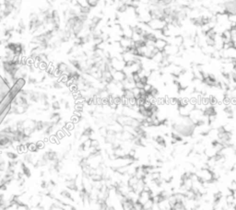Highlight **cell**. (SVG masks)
Wrapping results in <instances>:
<instances>
[{"label": "cell", "instance_id": "1", "mask_svg": "<svg viewBox=\"0 0 236 210\" xmlns=\"http://www.w3.org/2000/svg\"><path fill=\"white\" fill-rule=\"evenodd\" d=\"M148 25L152 31H162L167 23L163 19H151Z\"/></svg>", "mask_w": 236, "mask_h": 210}, {"label": "cell", "instance_id": "2", "mask_svg": "<svg viewBox=\"0 0 236 210\" xmlns=\"http://www.w3.org/2000/svg\"><path fill=\"white\" fill-rule=\"evenodd\" d=\"M110 66L114 70H117V71H123L125 67L127 66V64L124 62L123 58H117V57H113L110 59Z\"/></svg>", "mask_w": 236, "mask_h": 210}, {"label": "cell", "instance_id": "3", "mask_svg": "<svg viewBox=\"0 0 236 210\" xmlns=\"http://www.w3.org/2000/svg\"><path fill=\"white\" fill-rule=\"evenodd\" d=\"M194 109H195V105L189 102L186 105H184V106H179L178 107V113L180 114V116H182V117H188L190 113H191Z\"/></svg>", "mask_w": 236, "mask_h": 210}, {"label": "cell", "instance_id": "4", "mask_svg": "<svg viewBox=\"0 0 236 210\" xmlns=\"http://www.w3.org/2000/svg\"><path fill=\"white\" fill-rule=\"evenodd\" d=\"M119 43L121 47L123 48L124 51H127V50H130L132 48H136L135 46V43L132 41L131 38H127V37H122L121 40L119 41Z\"/></svg>", "mask_w": 236, "mask_h": 210}, {"label": "cell", "instance_id": "5", "mask_svg": "<svg viewBox=\"0 0 236 210\" xmlns=\"http://www.w3.org/2000/svg\"><path fill=\"white\" fill-rule=\"evenodd\" d=\"M110 71L112 73L113 80L114 82H123L125 79L127 78V76H125L124 71H117V70H114L113 68L110 70Z\"/></svg>", "mask_w": 236, "mask_h": 210}, {"label": "cell", "instance_id": "6", "mask_svg": "<svg viewBox=\"0 0 236 210\" xmlns=\"http://www.w3.org/2000/svg\"><path fill=\"white\" fill-rule=\"evenodd\" d=\"M165 56H178L179 54V47L173 45V44H167L163 51Z\"/></svg>", "mask_w": 236, "mask_h": 210}, {"label": "cell", "instance_id": "7", "mask_svg": "<svg viewBox=\"0 0 236 210\" xmlns=\"http://www.w3.org/2000/svg\"><path fill=\"white\" fill-rule=\"evenodd\" d=\"M225 11L229 15H233L236 13V0H230L224 4Z\"/></svg>", "mask_w": 236, "mask_h": 210}, {"label": "cell", "instance_id": "8", "mask_svg": "<svg viewBox=\"0 0 236 210\" xmlns=\"http://www.w3.org/2000/svg\"><path fill=\"white\" fill-rule=\"evenodd\" d=\"M167 44H168V43L165 39H157V40H155V42H154V47H155V49H157L158 51L163 52L165 47L167 46Z\"/></svg>", "mask_w": 236, "mask_h": 210}, {"label": "cell", "instance_id": "9", "mask_svg": "<svg viewBox=\"0 0 236 210\" xmlns=\"http://www.w3.org/2000/svg\"><path fill=\"white\" fill-rule=\"evenodd\" d=\"M151 198V192H147V191H142L141 193L139 194L138 196V202L140 204V205H143L146 203L147 201Z\"/></svg>", "mask_w": 236, "mask_h": 210}, {"label": "cell", "instance_id": "10", "mask_svg": "<svg viewBox=\"0 0 236 210\" xmlns=\"http://www.w3.org/2000/svg\"><path fill=\"white\" fill-rule=\"evenodd\" d=\"M165 54H164V53L163 52H160V51H158V52H156L155 53L153 56H152V57L150 58L152 60V61H154L155 63H157V64H160L162 63V61H163V59L165 58Z\"/></svg>", "mask_w": 236, "mask_h": 210}, {"label": "cell", "instance_id": "11", "mask_svg": "<svg viewBox=\"0 0 236 210\" xmlns=\"http://www.w3.org/2000/svg\"><path fill=\"white\" fill-rule=\"evenodd\" d=\"M134 32V29L131 28L128 25H125V26L122 27V33H123V37H127V38H132V35Z\"/></svg>", "mask_w": 236, "mask_h": 210}, {"label": "cell", "instance_id": "12", "mask_svg": "<svg viewBox=\"0 0 236 210\" xmlns=\"http://www.w3.org/2000/svg\"><path fill=\"white\" fill-rule=\"evenodd\" d=\"M122 83L124 86V89H129V91H132V89L136 87V83L133 81L132 78H127Z\"/></svg>", "mask_w": 236, "mask_h": 210}, {"label": "cell", "instance_id": "13", "mask_svg": "<svg viewBox=\"0 0 236 210\" xmlns=\"http://www.w3.org/2000/svg\"><path fill=\"white\" fill-rule=\"evenodd\" d=\"M204 154L209 159V158H214L216 155L218 154V152L216 151V149L213 148V146H208L205 149Z\"/></svg>", "mask_w": 236, "mask_h": 210}, {"label": "cell", "instance_id": "14", "mask_svg": "<svg viewBox=\"0 0 236 210\" xmlns=\"http://www.w3.org/2000/svg\"><path fill=\"white\" fill-rule=\"evenodd\" d=\"M234 196H233V194H229V196H226L225 197V202L227 203L228 206H233L234 205Z\"/></svg>", "mask_w": 236, "mask_h": 210}, {"label": "cell", "instance_id": "15", "mask_svg": "<svg viewBox=\"0 0 236 210\" xmlns=\"http://www.w3.org/2000/svg\"><path fill=\"white\" fill-rule=\"evenodd\" d=\"M153 206H154V202L152 201V199L150 198L149 201H147L143 205L142 207H143V210H149V209H152Z\"/></svg>", "mask_w": 236, "mask_h": 210}, {"label": "cell", "instance_id": "16", "mask_svg": "<svg viewBox=\"0 0 236 210\" xmlns=\"http://www.w3.org/2000/svg\"><path fill=\"white\" fill-rule=\"evenodd\" d=\"M139 181V180L135 176H131L129 178V181H128V186H130V187H133L135 184H137L138 183V182Z\"/></svg>", "mask_w": 236, "mask_h": 210}, {"label": "cell", "instance_id": "17", "mask_svg": "<svg viewBox=\"0 0 236 210\" xmlns=\"http://www.w3.org/2000/svg\"><path fill=\"white\" fill-rule=\"evenodd\" d=\"M7 157L10 159V161H16V159H18V154L13 151H8Z\"/></svg>", "mask_w": 236, "mask_h": 210}, {"label": "cell", "instance_id": "18", "mask_svg": "<svg viewBox=\"0 0 236 210\" xmlns=\"http://www.w3.org/2000/svg\"><path fill=\"white\" fill-rule=\"evenodd\" d=\"M124 97L127 98V100L134 98V94L132 92V91H129V89H125L124 91Z\"/></svg>", "mask_w": 236, "mask_h": 210}, {"label": "cell", "instance_id": "19", "mask_svg": "<svg viewBox=\"0 0 236 210\" xmlns=\"http://www.w3.org/2000/svg\"><path fill=\"white\" fill-rule=\"evenodd\" d=\"M100 1H101V0H87V3L89 8H95L98 6Z\"/></svg>", "mask_w": 236, "mask_h": 210}, {"label": "cell", "instance_id": "20", "mask_svg": "<svg viewBox=\"0 0 236 210\" xmlns=\"http://www.w3.org/2000/svg\"><path fill=\"white\" fill-rule=\"evenodd\" d=\"M51 106H52V109L54 110V111H56H56H58V110H60V107H61V104H60L59 102L54 101V102H52Z\"/></svg>", "mask_w": 236, "mask_h": 210}, {"label": "cell", "instance_id": "21", "mask_svg": "<svg viewBox=\"0 0 236 210\" xmlns=\"http://www.w3.org/2000/svg\"><path fill=\"white\" fill-rule=\"evenodd\" d=\"M140 91H141V89H138V88H137V87H135V88L132 89V92H133V94H134V98H135V99H138V98H140Z\"/></svg>", "mask_w": 236, "mask_h": 210}, {"label": "cell", "instance_id": "22", "mask_svg": "<svg viewBox=\"0 0 236 210\" xmlns=\"http://www.w3.org/2000/svg\"><path fill=\"white\" fill-rule=\"evenodd\" d=\"M153 89V86L152 85H150L149 83H146V84H144V87H143V91L146 92V93H150V91H151V89Z\"/></svg>", "mask_w": 236, "mask_h": 210}, {"label": "cell", "instance_id": "23", "mask_svg": "<svg viewBox=\"0 0 236 210\" xmlns=\"http://www.w3.org/2000/svg\"><path fill=\"white\" fill-rule=\"evenodd\" d=\"M229 189H230V191H232L233 193L236 192V181H234V180H233V181L230 182Z\"/></svg>", "mask_w": 236, "mask_h": 210}, {"label": "cell", "instance_id": "24", "mask_svg": "<svg viewBox=\"0 0 236 210\" xmlns=\"http://www.w3.org/2000/svg\"><path fill=\"white\" fill-rule=\"evenodd\" d=\"M19 30H21L22 32H24V30L26 29V26H25V24H24V22H23L22 19H21V21H19Z\"/></svg>", "mask_w": 236, "mask_h": 210}, {"label": "cell", "instance_id": "25", "mask_svg": "<svg viewBox=\"0 0 236 210\" xmlns=\"http://www.w3.org/2000/svg\"><path fill=\"white\" fill-rule=\"evenodd\" d=\"M234 28H235V29H236V25H235V27H234Z\"/></svg>", "mask_w": 236, "mask_h": 210}]
</instances>
